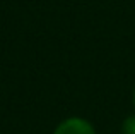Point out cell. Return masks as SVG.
<instances>
[{"instance_id": "cell-2", "label": "cell", "mask_w": 135, "mask_h": 134, "mask_svg": "<svg viewBox=\"0 0 135 134\" xmlns=\"http://www.w3.org/2000/svg\"><path fill=\"white\" fill-rule=\"evenodd\" d=\"M122 132L123 134H135V115L133 117H128L125 122H123Z\"/></svg>"}, {"instance_id": "cell-1", "label": "cell", "mask_w": 135, "mask_h": 134, "mask_svg": "<svg viewBox=\"0 0 135 134\" xmlns=\"http://www.w3.org/2000/svg\"><path fill=\"white\" fill-rule=\"evenodd\" d=\"M55 134H94V129L84 119H69L56 127Z\"/></svg>"}, {"instance_id": "cell-3", "label": "cell", "mask_w": 135, "mask_h": 134, "mask_svg": "<svg viewBox=\"0 0 135 134\" xmlns=\"http://www.w3.org/2000/svg\"><path fill=\"white\" fill-rule=\"evenodd\" d=\"M133 103H135V95H133Z\"/></svg>"}]
</instances>
